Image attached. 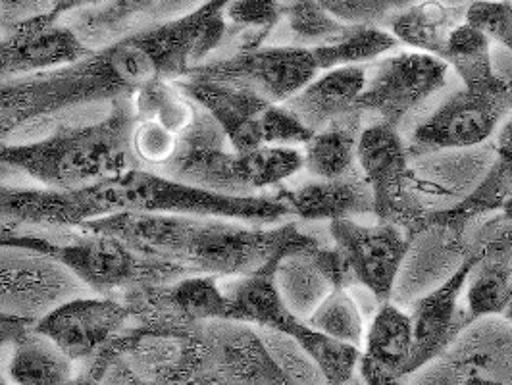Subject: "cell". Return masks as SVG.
I'll use <instances>...</instances> for the list:
<instances>
[{"label": "cell", "mask_w": 512, "mask_h": 385, "mask_svg": "<svg viewBox=\"0 0 512 385\" xmlns=\"http://www.w3.org/2000/svg\"><path fill=\"white\" fill-rule=\"evenodd\" d=\"M4 372L8 384H74L77 364L52 341L49 335L39 332L31 324L8 345Z\"/></svg>", "instance_id": "d4e9b609"}, {"label": "cell", "mask_w": 512, "mask_h": 385, "mask_svg": "<svg viewBox=\"0 0 512 385\" xmlns=\"http://www.w3.org/2000/svg\"><path fill=\"white\" fill-rule=\"evenodd\" d=\"M72 230H37V228H14L0 226V247H27L52 253L56 243L62 241Z\"/></svg>", "instance_id": "60d3db41"}, {"label": "cell", "mask_w": 512, "mask_h": 385, "mask_svg": "<svg viewBox=\"0 0 512 385\" xmlns=\"http://www.w3.org/2000/svg\"><path fill=\"white\" fill-rule=\"evenodd\" d=\"M464 12V6H449L443 0L409 2L385 22V27L412 51L443 58L453 29L464 22Z\"/></svg>", "instance_id": "4316f807"}, {"label": "cell", "mask_w": 512, "mask_h": 385, "mask_svg": "<svg viewBox=\"0 0 512 385\" xmlns=\"http://www.w3.org/2000/svg\"><path fill=\"white\" fill-rule=\"evenodd\" d=\"M228 2L203 0L187 14L141 27L74 62L0 79V143L97 120L154 79L185 76L220 51Z\"/></svg>", "instance_id": "6da1fadb"}, {"label": "cell", "mask_w": 512, "mask_h": 385, "mask_svg": "<svg viewBox=\"0 0 512 385\" xmlns=\"http://www.w3.org/2000/svg\"><path fill=\"white\" fill-rule=\"evenodd\" d=\"M180 135L164 128L154 120H133L129 131V149L137 162V166L160 170L166 162L174 158L178 151Z\"/></svg>", "instance_id": "d590c367"}, {"label": "cell", "mask_w": 512, "mask_h": 385, "mask_svg": "<svg viewBox=\"0 0 512 385\" xmlns=\"http://www.w3.org/2000/svg\"><path fill=\"white\" fill-rule=\"evenodd\" d=\"M133 322L135 312L128 301L85 293L52 308L33 326L49 335L79 368L99 357Z\"/></svg>", "instance_id": "5bb4252c"}, {"label": "cell", "mask_w": 512, "mask_h": 385, "mask_svg": "<svg viewBox=\"0 0 512 385\" xmlns=\"http://www.w3.org/2000/svg\"><path fill=\"white\" fill-rule=\"evenodd\" d=\"M330 14L347 24H376L385 22L410 0H318Z\"/></svg>", "instance_id": "ab89813d"}, {"label": "cell", "mask_w": 512, "mask_h": 385, "mask_svg": "<svg viewBox=\"0 0 512 385\" xmlns=\"http://www.w3.org/2000/svg\"><path fill=\"white\" fill-rule=\"evenodd\" d=\"M260 334L291 384H326L316 362L293 337L270 330H260Z\"/></svg>", "instance_id": "8d00e7d4"}, {"label": "cell", "mask_w": 512, "mask_h": 385, "mask_svg": "<svg viewBox=\"0 0 512 385\" xmlns=\"http://www.w3.org/2000/svg\"><path fill=\"white\" fill-rule=\"evenodd\" d=\"M501 210H503V216H505V218H509V220L512 222V193L511 197L505 201V205H503Z\"/></svg>", "instance_id": "bcb514c9"}, {"label": "cell", "mask_w": 512, "mask_h": 385, "mask_svg": "<svg viewBox=\"0 0 512 385\" xmlns=\"http://www.w3.org/2000/svg\"><path fill=\"white\" fill-rule=\"evenodd\" d=\"M466 247H474L478 253L464 289L468 314L472 320L503 314L512 289L511 220L505 216L489 220Z\"/></svg>", "instance_id": "d6986e66"}, {"label": "cell", "mask_w": 512, "mask_h": 385, "mask_svg": "<svg viewBox=\"0 0 512 385\" xmlns=\"http://www.w3.org/2000/svg\"><path fill=\"white\" fill-rule=\"evenodd\" d=\"M201 339L205 384H291L253 324L230 318L203 320Z\"/></svg>", "instance_id": "9a60e30c"}, {"label": "cell", "mask_w": 512, "mask_h": 385, "mask_svg": "<svg viewBox=\"0 0 512 385\" xmlns=\"http://www.w3.org/2000/svg\"><path fill=\"white\" fill-rule=\"evenodd\" d=\"M131 106L135 118L154 120L178 135L193 124L199 112L176 79H154L143 85L131 95Z\"/></svg>", "instance_id": "1f68e13d"}, {"label": "cell", "mask_w": 512, "mask_h": 385, "mask_svg": "<svg viewBox=\"0 0 512 385\" xmlns=\"http://www.w3.org/2000/svg\"><path fill=\"white\" fill-rule=\"evenodd\" d=\"M274 193L289 205L293 216L308 222L374 214V195L360 166L341 178H316L299 187L282 183L274 187Z\"/></svg>", "instance_id": "7402d4cb"}, {"label": "cell", "mask_w": 512, "mask_h": 385, "mask_svg": "<svg viewBox=\"0 0 512 385\" xmlns=\"http://www.w3.org/2000/svg\"><path fill=\"white\" fill-rule=\"evenodd\" d=\"M51 255L68 266L91 293L106 297H124L141 287L189 276L180 264L143 253L103 231L72 230L56 243Z\"/></svg>", "instance_id": "8992f818"}, {"label": "cell", "mask_w": 512, "mask_h": 385, "mask_svg": "<svg viewBox=\"0 0 512 385\" xmlns=\"http://www.w3.org/2000/svg\"><path fill=\"white\" fill-rule=\"evenodd\" d=\"M308 326L322 334L330 335L343 343L362 349L364 345V318L359 303L353 299L349 289L333 287L324 299L307 316Z\"/></svg>", "instance_id": "836d02e7"}, {"label": "cell", "mask_w": 512, "mask_h": 385, "mask_svg": "<svg viewBox=\"0 0 512 385\" xmlns=\"http://www.w3.org/2000/svg\"><path fill=\"white\" fill-rule=\"evenodd\" d=\"M79 230L116 235L135 249L172 260L189 274L218 278L247 276L289 255H307L320 239L297 222L253 224L220 216L112 212L85 222Z\"/></svg>", "instance_id": "7a4b0ae2"}, {"label": "cell", "mask_w": 512, "mask_h": 385, "mask_svg": "<svg viewBox=\"0 0 512 385\" xmlns=\"http://www.w3.org/2000/svg\"><path fill=\"white\" fill-rule=\"evenodd\" d=\"M399 39L376 24H347L330 41L312 45L310 51L318 70H333L339 66H357L372 62L399 47Z\"/></svg>", "instance_id": "f1b7e54d"}, {"label": "cell", "mask_w": 512, "mask_h": 385, "mask_svg": "<svg viewBox=\"0 0 512 385\" xmlns=\"http://www.w3.org/2000/svg\"><path fill=\"white\" fill-rule=\"evenodd\" d=\"M366 85V68L339 66L314 77L285 101V106L314 133L357 110V99Z\"/></svg>", "instance_id": "cb8c5ba5"}, {"label": "cell", "mask_w": 512, "mask_h": 385, "mask_svg": "<svg viewBox=\"0 0 512 385\" xmlns=\"http://www.w3.org/2000/svg\"><path fill=\"white\" fill-rule=\"evenodd\" d=\"M283 6H287V4H293V2H299V0H280Z\"/></svg>", "instance_id": "c3c4849f"}, {"label": "cell", "mask_w": 512, "mask_h": 385, "mask_svg": "<svg viewBox=\"0 0 512 385\" xmlns=\"http://www.w3.org/2000/svg\"><path fill=\"white\" fill-rule=\"evenodd\" d=\"M305 168V154L297 147L260 145L237 151V176L249 195L274 189Z\"/></svg>", "instance_id": "4dcf8cb0"}, {"label": "cell", "mask_w": 512, "mask_h": 385, "mask_svg": "<svg viewBox=\"0 0 512 385\" xmlns=\"http://www.w3.org/2000/svg\"><path fill=\"white\" fill-rule=\"evenodd\" d=\"M310 47L262 45L255 49L212 54L191 66L185 76L249 89L270 103H285L318 76Z\"/></svg>", "instance_id": "ba28073f"}, {"label": "cell", "mask_w": 512, "mask_h": 385, "mask_svg": "<svg viewBox=\"0 0 512 385\" xmlns=\"http://www.w3.org/2000/svg\"><path fill=\"white\" fill-rule=\"evenodd\" d=\"M443 60L459 74L466 89H484L501 79L493 68L491 39L466 20L453 29Z\"/></svg>", "instance_id": "f546056e"}, {"label": "cell", "mask_w": 512, "mask_h": 385, "mask_svg": "<svg viewBox=\"0 0 512 385\" xmlns=\"http://www.w3.org/2000/svg\"><path fill=\"white\" fill-rule=\"evenodd\" d=\"M362 118L359 110H353L310 137L303 145L305 168L310 176L330 180L359 168Z\"/></svg>", "instance_id": "83f0119b"}, {"label": "cell", "mask_w": 512, "mask_h": 385, "mask_svg": "<svg viewBox=\"0 0 512 385\" xmlns=\"http://www.w3.org/2000/svg\"><path fill=\"white\" fill-rule=\"evenodd\" d=\"M183 93L206 110L226 133L233 151H251L262 145L260 116L270 101L249 89L183 76L176 79Z\"/></svg>", "instance_id": "ffe728a7"}, {"label": "cell", "mask_w": 512, "mask_h": 385, "mask_svg": "<svg viewBox=\"0 0 512 385\" xmlns=\"http://www.w3.org/2000/svg\"><path fill=\"white\" fill-rule=\"evenodd\" d=\"M511 2H512V0H511Z\"/></svg>", "instance_id": "681fc988"}, {"label": "cell", "mask_w": 512, "mask_h": 385, "mask_svg": "<svg viewBox=\"0 0 512 385\" xmlns=\"http://www.w3.org/2000/svg\"><path fill=\"white\" fill-rule=\"evenodd\" d=\"M314 135L283 103L268 104L260 116V139L262 145L297 147L305 145Z\"/></svg>", "instance_id": "74e56055"}, {"label": "cell", "mask_w": 512, "mask_h": 385, "mask_svg": "<svg viewBox=\"0 0 512 385\" xmlns=\"http://www.w3.org/2000/svg\"><path fill=\"white\" fill-rule=\"evenodd\" d=\"M83 189L101 208L103 216L112 212H160L220 216L253 224H278L293 216L289 205L276 193H218L168 178L143 166H131Z\"/></svg>", "instance_id": "277c9868"}, {"label": "cell", "mask_w": 512, "mask_h": 385, "mask_svg": "<svg viewBox=\"0 0 512 385\" xmlns=\"http://www.w3.org/2000/svg\"><path fill=\"white\" fill-rule=\"evenodd\" d=\"M476 257V249L466 247L461 266L412 308L410 318L414 345L407 366V378L441 355L472 322V316L468 314L466 305H461V299Z\"/></svg>", "instance_id": "2e32d148"}, {"label": "cell", "mask_w": 512, "mask_h": 385, "mask_svg": "<svg viewBox=\"0 0 512 385\" xmlns=\"http://www.w3.org/2000/svg\"><path fill=\"white\" fill-rule=\"evenodd\" d=\"M27 326H31V324L24 320H18V318H10L6 314H0V384H8V378L4 372V359H6L8 345L12 343V339L16 335L24 332Z\"/></svg>", "instance_id": "7bdbcfd3"}, {"label": "cell", "mask_w": 512, "mask_h": 385, "mask_svg": "<svg viewBox=\"0 0 512 385\" xmlns=\"http://www.w3.org/2000/svg\"><path fill=\"white\" fill-rule=\"evenodd\" d=\"M464 20L482 29L487 37L512 52L511 0H474L466 6Z\"/></svg>", "instance_id": "f35d334b"}, {"label": "cell", "mask_w": 512, "mask_h": 385, "mask_svg": "<svg viewBox=\"0 0 512 385\" xmlns=\"http://www.w3.org/2000/svg\"><path fill=\"white\" fill-rule=\"evenodd\" d=\"M103 2L104 0H56L51 8V12H49V16L54 18V20H60V18L72 14V12L93 8V6H99Z\"/></svg>", "instance_id": "f6af8a7d"}, {"label": "cell", "mask_w": 512, "mask_h": 385, "mask_svg": "<svg viewBox=\"0 0 512 385\" xmlns=\"http://www.w3.org/2000/svg\"><path fill=\"white\" fill-rule=\"evenodd\" d=\"M91 51L72 27L49 14L0 26V79L51 70Z\"/></svg>", "instance_id": "ac0fdd59"}, {"label": "cell", "mask_w": 512, "mask_h": 385, "mask_svg": "<svg viewBox=\"0 0 512 385\" xmlns=\"http://www.w3.org/2000/svg\"><path fill=\"white\" fill-rule=\"evenodd\" d=\"M278 264L280 260L247 276L222 278L230 299L228 318L293 337L316 362L326 384H349L359 370V347L314 330L289 308L276 283Z\"/></svg>", "instance_id": "5b68a950"}, {"label": "cell", "mask_w": 512, "mask_h": 385, "mask_svg": "<svg viewBox=\"0 0 512 385\" xmlns=\"http://www.w3.org/2000/svg\"><path fill=\"white\" fill-rule=\"evenodd\" d=\"M333 247L341 253L353 287L368 289L372 299L382 305L391 299L399 270L409 255V233L389 222L366 226L355 218L330 222Z\"/></svg>", "instance_id": "4fadbf2b"}, {"label": "cell", "mask_w": 512, "mask_h": 385, "mask_svg": "<svg viewBox=\"0 0 512 385\" xmlns=\"http://www.w3.org/2000/svg\"><path fill=\"white\" fill-rule=\"evenodd\" d=\"M370 70L355 108L362 116H374L376 124L399 129L409 114L445 87L449 64L434 54L405 51L385 56Z\"/></svg>", "instance_id": "9c48e42d"}, {"label": "cell", "mask_w": 512, "mask_h": 385, "mask_svg": "<svg viewBox=\"0 0 512 385\" xmlns=\"http://www.w3.org/2000/svg\"><path fill=\"white\" fill-rule=\"evenodd\" d=\"M414 345L412 318L401 308L382 303L360 349V378L370 385L397 384L407 378Z\"/></svg>", "instance_id": "603a6c76"}, {"label": "cell", "mask_w": 512, "mask_h": 385, "mask_svg": "<svg viewBox=\"0 0 512 385\" xmlns=\"http://www.w3.org/2000/svg\"><path fill=\"white\" fill-rule=\"evenodd\" d=\"M160 0H104L103 4L77 10L64 18L89 49H101L129 33L160 22Z\"/></svg>", "instance_id": "484cf974"}, {"label": "cell", "mask_w": 512, "mask_h": 385, "mask_svg": "<svg viewBox=\"0 0 512 385\" xmlns=\"http://www.w3.org/2000/svg\"><path fill=\"white\" fill-rule=\"evenodd\" d=\"M203 0H160L158 6V16L160 22L170 20V18H178L181 14H187L191 10H195Z\"/></svg>", "instance_id": "ee69618b"}, {"label": "cell", "mask_w": 512, "mask_h": 385, "mask_svg": "<svg viewBox=\"0 0 512 385\" xmlns=\"http://www.w3.org/2000/svg\"><path fill=\"white\" fill-rule=\"evenodd\" d=\"M91 293L51 253L0 247V314L35 324L52 308Z\"/></svg>", "instance_id": "30bf717a"}, {"label": "cell", "mask_w": 512, "mask_h": 385, "mask_svg": "<svg viewBox=\"0 0 512 385\" xmlns=\"http://www.w3.org/2000/svg\"><path fill=\"white\" fill-rule=\"evenodd\" d=\"M226 22L228 33L224 43L233 39V51L262 47L283 22V4L280 0H230Z\"/></svg>", "instance_id": "d6a6232c"}, {"label": "cell", "mask_w": 512, "mask_h": 385, "mask_svg": "<svg viewBox=\"0 0 512 385\" xmlns=\"http://www.w3.org/2000/svg\"><path fill=\"white\" fill-rule=\"evenodd\" d=\"M56 0H0V26H12L49 14Z\"/></svg>", "instance_id": "b9f144b4"}, {"label": "cell", "mask_w": 512, "mask_h": 385, "mask_svg": "<svg viewBox=\"0 0 512 385\" xmlns=\"http://www.w3.org/2000/svg\"><path fill=\"white\" fill-rule=\"evenodd\" d=\"M497 158L486 178L461 203L445 210H430L426 226L449 233L455 247H464V235L487 214L501 210L512 193V116L499 129L495 143Z\"/></svg>", "instance_id": "44dd1931"}, {"label": "cell", "mask_w": 512, "mask_h": 385, "mask_svg": "<svg viewBox=\"0 0 512 385\" xmlns=\"http://www.w3.org/2000/svg\"><path fill=\"white\" fill-rule=\"evenodd\" d=\"M512 110V74L484 89H461L410 135L409 153L428 154L484 143Z\"/></svg>", "instance_id": "8fae6325"}, {"label": "cell", "mask_w": 512, "mask_h": 385, "mask_svg": "<svg viewBox=\"0 0 512 385\" xmlns=\"http://www.w3.org/2000/svg\"><path fill=\"white\" fill-rule=\"evenodd\" d=\"M133 120L129 97L97 120L62 126L37 139L0 143V180L79 189L120 174L137 166L129 149Z\"/></svg>", "instance_id": "3957f363"}, {"label": "cell", "mask_w": 512, "mask_h": 385, "mask_svg": "<svg viewBox=\"0 0 512 385\" xmlns=\"http://www.w3.org/2000/svg\"><path fill=\"white\" fill-rule=\"evenodd\" d=\"M503 316L512 322V289L511 297H509V303H507V307H505V310H503Z\"/></svg>", "instance_id": "7dc6e473"}, {"label": "cell", "mask_w": 512, "mask_h": 385, "mask_svg": "<svg viewBox=\"0 0 512 385\" xmlns=\"http://www.w3.org/2000/svg\"><path fill=\"white\" fill-rule=\"evenodd\" d=\"M409 154L397 128L372 124L360 133L359 166L374 195L372 216L399 226L412 237L428 230L430 208L414 193Z\"/></svg>", "instance_id": "52a82bcc"}, {"label": "cell", "mask_w": 512, "mask_h": 385, "mask_svg": "<svg viewBox=\"0 0 512 385\" xmlns=\"http://www.w3.org/2000/svg\"><path fill=\"white\" fill-rule=\"evenodd\" d=\"M101 208L79 189H54L29 181L0 180V226L79 230L99 218Z\"/></svg>", "instance_id": "e0dca14e"}, {"label": "cell", "mask_w": 512, "mask_h": 385, "mask_svg": "<svg viewBox=\"0 0 512 385\" xmlns=\"http://www.w3.org/2000/svg\"><path fill=\"white\" fill-rule=\"evenodd\" d=\"M283 22L301 47L330 41L347 26V22L335 18L318 0H299L283 6Z\"/></svg>", "instance_id": "e575fe53"}, {"label": "cell", "mask_w": 512, "mask_h": 385, "mask_svg": "<svg viewBox=\"0 0 512 385\" xmlns=\"http://www.w3.org/2000/svg\"><path fill=\"white\" fill-rule=\"evenodd\" d=\"M416 374L418 384H512L511 320L503 314L472 320Z\"/></svg>", "instance_id": "7c38bea8"}]
</instances>
